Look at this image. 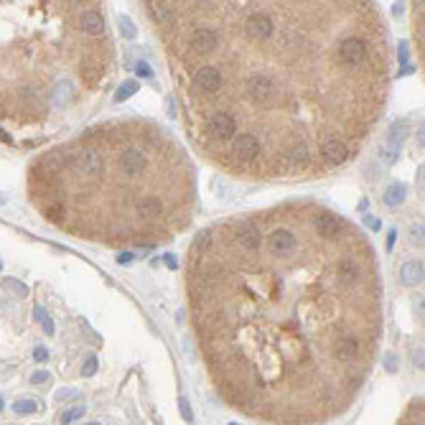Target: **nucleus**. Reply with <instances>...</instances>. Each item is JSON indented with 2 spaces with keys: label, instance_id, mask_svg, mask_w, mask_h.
Listing matches in <instances>:
<instances>
[{
  "label": "nucleus",
  "instance_id": "nucleus-16",
  "mask_svg": "<svg viewBox=\"0 0 425 425\" xmlns=\"http://www.w3.org/2000/svg\"><path fill=\"white\" fill-rule=\"evenodd\" d=\"M31 379H33L36 385H43V382H46V379H49V374H46V372H36V374H33Z\"/></svg>",
  "mask_w": 425,
  "mask_h": 425
},
{
  "label": "nucleus",
  "instance_id": "nucleus-3",
  "mask_svg": "<svg viewBox=\"0 0 425 425\" xmlns=\"http://www.w3.org/2000/svg\"><path fill=\"white\" fill-rule=\"evenodd\" d=\"M43 219L109 247H150L189 227L196 178L186 150L150 120L105 122L31 166Z\"/></svg>",
  "mask_w": 425,
  "mask_h": 425
},
{
  "label": "nucleus",
  "instance_id": "nucleus-24",
  "mask_svg": "<svg viewBox=\"0 0 425 425\" xmlns=\"http://www.w3.org/2000/svg\"><path fill=\"white\" fill-rule=\"evenodd\" d=\"M0 267H3V265H0Z\"/></svg>",
  "mask_w": 425,
  "mask_h": 425
},
{
  "label": "nucleus",
  "instance_id": "nucleus-19",
  "mask_svg": "<svg viewBox=\"0 0 425 425\" xmlns=\"http://www.w3.org/2000/svg\"><path fill=\"white\" fill-rule=\"evenodd\" d=\"M385 367H387L390 372H395V369H397V364H395V356H392V354H390L387 359H385Z\"/></svg>",
  "mask_w": 425,
  "mask_h": 425
},
{
  "label": "nucleus",
  "instance_id": "nucleus-1",
  "mask_svg": "<svg viewBox=\"0 0 425 425\" xmlns=\"http://www.w3.org/2000/svg\"><path fill=\"white\" fill-rule=\"evenodd\" d=\"M189 306L214 387L262 423H328L367 382L382 278L349 219L313 201L229 216L189 255Z\"/></svg>",
  "mask_w": 425,
  "mask_h": 425
},
{
  "label": "nucleus",
  "instance_id": "nucleus-8",
  "mask_svg": "<svg viewBox=\"0 0 425 425\" xmlns=\"http://www.w3.org/2000/svg\"><path fill=\"white\" fill-rule=\"evenodd\" d=\"M36 410H38V402H33V400H18V402H13V413L15 415H31Z\"/></svg>",
  "mask_w": 425,
  "mask_h": 425
},
{
  "label": "nucleus",
  "instance_id": "nucleus-9",
  "mask_svg": "<svg viewBox=\"0 0 425 425\" xmlns=\"http://www.w3.org/2000/svg\"><path fill=\"white\" fill-rule=\"evenodd\" d=\"M135 92H138V82H125L115 92V102H125L130 95H135Z\"/></svg>",
  "mask_w": 425,
  "mask_h": 425
},
{
  "label": "nucleus",
  "instance_id": "nucleus-21",
  "mask_svg": "<svg viewBox=\"0 0 425 425\" xmlns=\"http://www.w3.org/2000/svg\"><path fill=\"white\" fill-rule=\"evenodd\" d=\"M395 237H397V232H390V237H387V250H392V244H395Z\"/></svg>",
  "mask_w": 425,
  "mask_h": 425
},
{
  "label": "nucleus",
  "instance_id": "nucleus-13",
  "mask_svg": "<svg viewBox=\"0 0 425 425\" xmlns=\"http://www.w3.org/2000/svg\"><path fill=\"white\" fill-rule=\"evenodd\" d=\"M84 415V408H74V410H69V413H64V418H61V423H66V425H69V423H74V420H79Z\"/></svg>",
  "mask_w": 425,
  "mask_h": 425
},
{
  "label": "nucleus",
  "instance_id": "nucleus-4",
  "mask_svg": "<svg viewBox=\"0 0 425 425\" xmlns=\"http://www.w3.org/2000/svg\"><path fill=\"white\" fill-rule=\"evenodd\" d=\"M112 66L102 0H0V120L49 115L61 79L97 92Z\"/></svg>",
  "mask_w": 425,
  "mask_h": 425
},
{
  "label": "nucleus",
  "instance_id": "nucleus-22",
  "mask_svg": "<svg viewBox=\"0 0 425 425\" xmlns=\"http://www.w3.org/2000/svg\"><path fill=\"white\" fill-rule=\"evenodd\" d=\"M166 265H168V267H176V260H173V255H166Z\"/></svg>",
  "mask_w": 425,
  "mask_h": 425
},
{
  "label": "nucleus",
  "instance_id": "nucleus-20",
  "mask_svg": "<svg viewBox=\"0 0 425 425\" xmlns=\"http://www.w3.org/2000/svg\"><path fill=\"white\" fill-rule=\"evenodd\" d=\"M138 72H140V77H150V69L145 64H138Z\"/></svg>",
  "mask_w": 425,
  "mask_h": 425
},
{
  "label": "nucleus",
  "instance_id": "nucleus-7",
  "mask_svg": "<svg viewBox=\"0 0 425 425\" xmlns=\"http://www.w3.org/2000/svg\"><path fill=\"white\" fill-rule=\"evenodd\" d=\"M415 41L423 54V0H415Z\"/></svg>",
  "mask_w": 425,
  "mask_h": 425
},
{
  "label": "nucleus",
  "instance_id": "nucleus-18",
  "mask_svg": "<svg viewBox=\"0 0 425 425\" xmlns=\"http://www.w3.org/2000/svg\"><path fill=\"white\" fill-rule=\"evenodd\" d=\"M41 323H43V331H46V333H49V336H54V323H51L49 319H43Z\"/></svg>",
  "mask_w": 425,
  "mask_h": 425
},
{
  "label": "nucleus",
  "instance_id": "nucleus-17",
  "mask_svg": "<svg viewBox=\"0 0 425 425\" xmlns=\"http://www.w3.org/2000/svg\"><path fill=\"white\" fill-rule=\"evenodd\" d=\"M33 316H36V321H43V319H46V311H43L41 306H36L33 308Z\"/></svg>",
  "mask_w": 425,
  "mask_h": 425
},
{
  "label": "nucleus",
  "instance_id": "nucleus-10",
  "mask_svg": "<svg viewBox=\"0 0 425 425\" xmlns=\"http://www.w3.org/2000/svg\"><path fill=\"white\" fill-rule=\"evenodd\" d=\"M117 26L122 28V36H125V38H135V26L130 23L127 15H120V18H117Z\"/></svg>",
  "mask_w": 425,
  "mask_h": 425
},
{
  "label": "nucleus",
  "instance_id": "nucleus-15",
  "mask_svg": "<svg viewBox=\"0 0 425 425\" xmlns=\"http://www.w3.org/2000/svg\"><path fill=\"white\" fill-rule=\"evenodd\" d=\"M413 242L415 244H423V224L420 227H413Z\"/></svg>",
  "mask_w": 425,
  "mask_h": 425
},
{
  "label": "nucleus",
  "instance_id": "nucleus-2",
  "mask_svg": "<svg viewBox=\"0 0 425 425\" xmlns=\"http://www.w3.org/2000/svg\"><path fill=\"white\" fill-rule=\"evenodd\" d=\"M191 140L244 178H308L351 161L390 89L374 0H140Z\"/></svg>",
  "mask_w": 425,
  "mask_h": 425
},
{
  "label": "nucleus",
  "instance_id": "nucleus-5",
  "mask_svg": "<svg viewBox=\"0 0 425 425\" xmlns=\"http://www.w3.org/2000/svg\"><path fill=\"white\" fill-rule=\"evenodd\" d=\"M400 278H402L405 285H418L423 280V262H418V260L405 262V265H402V270H400Z\"/></svg>",
  "mask_w": 425,
  "mask_h": 425
},
{
  "label": "nucleus",
  "instance_id": "nucleus-6",
  "mask_svg": "<svg viewBox=\"0 0 425 425\" xmlns=\"http://www.w3.org/2000/svg\"><path fill=\"white\" fill-rule=\"evenodd\" d=\"M402 201H405V186H402V184H392L385 191V204L387 207H397V204H402Z\"/></svg>",
  "mask_w": 425,
  "mask_h": 425
},
{
  "label": "nucleus",
  "instance_id": "nucleus-12",
  "mask_svg": "<svg viewBox=\"0 0 425 425\" xmlns=\"http://www.w3.org/2000/svg\"><path fill=\"white\" fill-rule=\"evenodd\" d=\"M97 356H87V362H84V367H82V374L84 377H92L95 372H97Z\"/></svg>",
  "mask_w": 425,
  "mask_h": 425
},
{
  "label": "nucleus",
  "instance_id": "nucleus-11",
  "mask_svg": "<svg viewBox=\"0 0 425 425\" xmlns=\"http://www.w3.org/2000/svg\"><path fill=\"white\" fill-rule=\"evenodd\" d=\"M5 288L10 290V293H15L18 298H26L28 296V288L23 283H18V280H5Z\"/></svg>",
  "mask_w": 425,
  "mask_h": 425
},
{
  "label": "nucleus",
  "instance_id": "nucleus-23",
  "mask_svg": "<svg viewBox=\"0 0 425 425\" xmlns=\"http://www.w3.org/2000/svg\"><path fill=\"white\" fill-rule=\"evenodd\" d=\"M0 408H3V402H0Z\"/></svg>",
  "mask_w": 425,
  "mask_h": 425
},
{
  "label": "nucleus",
  "instance_id": "nucleus-14",
  "mask_svg": "<svg viewBox=\"0 0 425 425\" xmlns=\"http://www.w3.org/2000/svg\"><path fill=\"white\" fill-rule=\"evenodd\" d=\"M33 359H36V362H46V359H49V351L43 349V346H36V349H33Z\"/></svg>",
  "mask_w": 425,
  "mask_h": 425
}]
</instances>
